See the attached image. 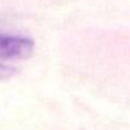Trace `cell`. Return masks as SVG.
Instances as JSON below:
<instances>
[{
	"instance_id": "cell-1",
	"label": "cell",
	"mask_w": 130,
	"mask_h": 130,
	"mask_svg": "<svg viewBox=\"0 0 130 130\" xmlns=\"http://www.w3.org/2000/svg\"><path fill=\"white\" fill-rule=\"evenodd\" d=\"M34 42L30 38L11 34H0V59L27 58L32 54Z\"/></svg>"
},
{
	"instance_id": "cell-2",
	"label": "cell",
	"mask_w": 130,
	"mask_h": 130,
	"mask_svg": "<svg viewBox=\"0 0 130 130\" xmlns=\"http://www.w3.org/2000/svg\"><path fill=\"white\" fill-rule=\"evenodd\" d=\"M11 75H13V68L0 64V80H4V78H6Z\"/></svg>"
}]
</instances>
